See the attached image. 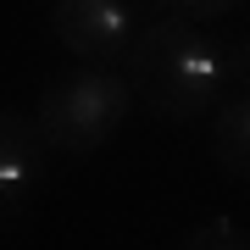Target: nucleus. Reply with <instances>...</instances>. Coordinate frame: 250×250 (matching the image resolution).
Returning <instances> with one entry per match:
<instances>
[{
  "label": "nucleus",
  "mask_w": 250,
  "mask_h": 250,
  "mask_svg": "<svg viewBox=\"0 0 250 250\" xmlns=\"http://www.w3.org/2000/svg\"><path fill=\"white\" fill-rule=\"evenodd\" d=\"M50 34L83 67H111V62L128 56L139 22L123 0H56L50 6Z\"/></svg>",
  "instance_id": "7ed1b4c3"
},
{
  "label": "nucleus",
  "mask_w": 250,
  "mask_h": 250,
  "mask_svg": "<svg viewBox=\"0 0 250 250\" xmlns=\"http://www.w3.org/2000/svg\"><path fill=\"white\" fill-rule=\"evenodd\" d=\"M123 78L134 89V100H145L167 123H200L223 100V83H217V39L195 17H178V11L139 22L134 45L123 56Z\"/></svg>",
  "instance_id": "f257e3e1"
},
{
  "label": "nucleus",
  "mask_w": 250,
  "mask_h": 250,
  "mask_svg": "<svg viewBox=\"0 0 250 250\" xmlns=\"http://www.w3.org/2000/svg\"><path fill=\"white\" fill-rule=\"evenodd\" d=\"M206 145H211V161L228 178H250V100H217Z\"/></svg>",
  "instance_id": "39448f33"
},
{
  "label": "nucleus",
  "mask_w": 250,
  "mask_h": 250,
  "mask_svg": "<svg viewBox=\"0 0 250 250\" xmlns=\"http://www.w3.org/2000/svg\"><path fill=\"white\" fill-rule=\"evenodd\" d=\"M128 106H134V89H128L123 72L111 67H72L62 78L45 83L34 106V123L45 128L56 156H95L117 128H123Z\"/></svg>",
  "instance_id": "f03ea898"
},
{
  "label": "nucleus",
  "mask_w": 250,
  "mask_h": 250,
  "mask_svg": "<svg viewBox=\"0 0 250 250\" xmlns=\"http://www.w3.org/2000/svg\"><path fill=\"white\" fill-rule=\"evenodd\" d=\"M184 250H250V239L228 223V217H211V223H200V228L184 239Z\"/></svg>",
  "instance_id": "0eeeda50"
},
{
  "label": "nucleus",
  "mask_w": 250,
  "mask_h": 250,
  "mask_svg": "<svg viewBox=\"0 0 250 250\" xmlns=\"http://www.w3.org/2000/svg\"><path fill=\"white\" fill-rule=\"evenodd\" d=\"M178 17H195V22H211V17H228V11H239L245 0H167Z\"/></svg>",
  "instance_id": "6e6552de"
},
{
  "label": "nucleus",
  "mask_w": 250,
  "mask_h": 250,
  "mask_svg": "<svg viewBox=\"0 0 250 250\" xmlns=\"http://www.w3.org/2000/svg\"><path fill=\"white\" fill-rule=\"evenodd\" d=\"M50 139L34 117L0 106V217H17L22 200L45 184V167H50Z\"/></svg>",
  "instance_id": "20e7f679"
},
{
  "label": "nucleus",
  "mask_w": 250,
  "mask_h": 250,
  "mask_svg": "<svg viewBox=\"0 0 250 250\" xmlns=\"http://www.w3.org/2000/svg\"><path fill=\"white\" fill-rule=\"evenodd\" d=\"M217 83H223V100H250V39L217 45Z\"/></svg>",
  "instance_id": "423d86ee"
}]
</instances>
